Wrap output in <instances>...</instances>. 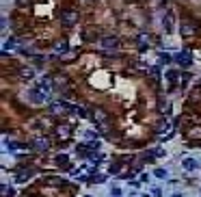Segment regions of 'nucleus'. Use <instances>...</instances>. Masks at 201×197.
Returning a JSON list of instances; mask_svg holds the SVG:
<instances>
[{"instance_id": "nucleus-1", "label": "nucleus", "mask_w": 201, "mask_h": 197, "mask_svg": "<svg viewBox=\"0 0 201 197\" xmlns=\"http://www.w3.org/2000/svg\"><path fill=\"white\" fill-rule=\"evenodd\" d=\"M184 167H186V169H192V167H195V163H192V160H186V163H184Z\"/></svg>"}]
</instances>
